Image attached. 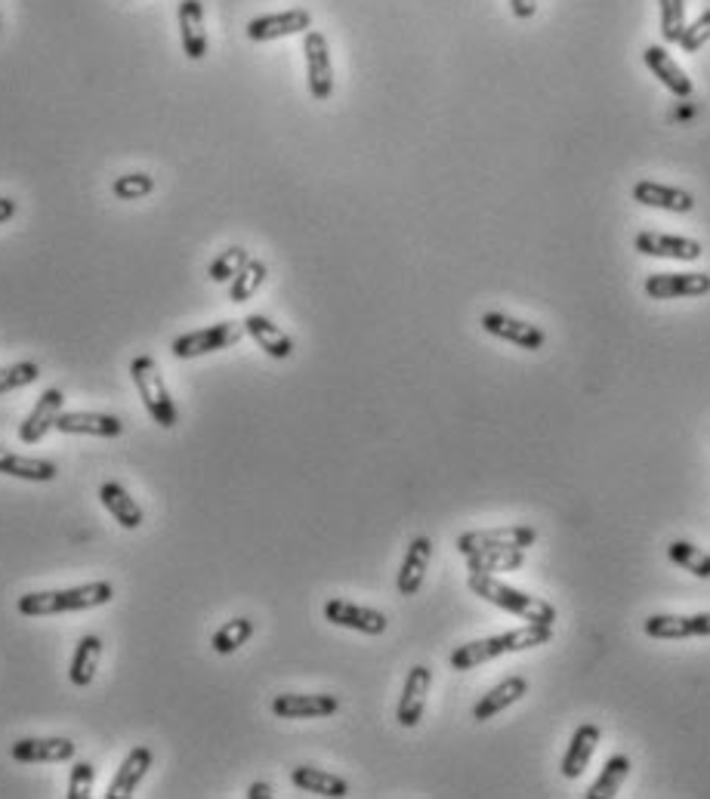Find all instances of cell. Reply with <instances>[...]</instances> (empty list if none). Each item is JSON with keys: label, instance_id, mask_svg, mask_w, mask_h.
<instances>
[{"label": "cell", "instance_id": "cell-16", "mask_svg": "<svg viewBox=\"0 0 710 799\" xmlns=\"http://www.w3.org/2000/svg\"><path fill=\"white\" fill-rule=\"evenodd\" d=\"M340 710L334 695H275L272 713L279 720H325Z\"/></svg>", "mask_w": 710, "mask_h": 799}, {"label": "cell", "instance_id": "cell-8", "mask_svg": "<svg viewBox=\"0 0 710 799\" xmlns=\"http://www.w3.org/2000/svg\"><path fill=\"white\" fill-rule=\"evenodd\" d=\"M649 300H683L710 294L708 272H651L643 284Z\"/></svg>", "mask_w": 710, "mask_h": 799}, {"label": "cell", "instance_id": "cell-30", "mask_svg": "<svg viewBox=\"0 0 710 799\" xmlns=\"http://www.w3.org/2000/svg\"><path fill=\"white\" fill-rule=\"evenodd\" d=\"M56 463L41 458H22L13 454L7 448H0V476H10V479L22 481H53L56 479Z\"/></svg>", "mask_w": 710, "mask_h": 799}, {"label": "cell", "instance_id": "cell-20", "mask_svg": "<svg viewBox=\"0 0 710 799\" xmlns=\"http://www.w3.org/2000/svg\"><path fill=\"white\" fill-rule=\"evenodd\" d=\"M177 25H180V43H183L185 56L192 62H202L207 56V28H204L202 0H180Z\"/></svg>", "mask_w": 710, "mask_h": 799}, {"label": "cell", "instance_id": "cell-36", "mask_svg": "<svg viewBox=\"0 0 710 799\" xmlns=\"http://www.w3.org/2000/svg\"><path fill=\"white\" fill-rule=\"evenodd\" d=\"M247 260H250V254L244 247H225L223 254L207 266V275L214 284H229L247 266Z\"/></svg>", "mask_w": 710, "mask_h": 799}, {"label": "cell", "instance_id": "cell-17", "mask_svg": "<svg viewBox=\"0 0 710 799\" xmlns=\"http://www.w3.org/2000/svg\"><path fill=\"white\" fill-rule=\"evenodd\" d=\"M646 636L651 640H692V636H710V611L701 615H651L643 623Z\"/></svg>", "mask_w": 710, "mask_h": 799}, {"label": "cell", "instance_id": "cell-2", "mask_svg": "<svg viewBox=\"0 0 710 799\" xmlns=\"http://www.w3.org/2000/svg\"><path fill=\"white\" fill-rule=\"evenodd\" d=\"M115 600V587L108 580H93L68 590H43V593H25L16 602L22 618H50V615H72V611H90Z\"/></svg>", "mask_w": 710, "mask_h": 799}, {"label": "cell", "instance_id": "cell-7", "mask_svg": "<svg viewBox=\"0 0 710 799\" xmlns=\"http://www.w3.org/2000/svg\"><path fill=\"white\" fill-rule=\"evenodd\" d=\"M304 56H306V87L312 100L325 102L334 93V62H331V47L322 31L309 28L304 35Z\"/></svg>", "mask_w": 710, "mask_h": 799}, {"label": "cell", "instance_id": "cell-35", "mask_svg": "<svg viewBox=\"0 0 710 799\" xmlns=\"http://www.w3.org/2000/svg\"><path fill=\"white\" fill-rule=\"evenodd\" d=\"M266 275H269V266L263 260H247L242 272L235 279L229 281V300L232 302H247L260 287L266 284Z\"/></svg>", "mask_w": 710, "mask_h": 799}, {"label": "cell", "instance_id": "cell-37", "mask_svg": "<svg viewBox=\"0 0 710 799\" xmlns=\"http://www.w3.org/2000/svg\"><path fill=\"white\" fill-rule=\"evenodd\" d=\"M41 377V364L38 361H16V364H7L0 368V396L7 392H16L25 389Z\"/></svg>", "mask_w": 710, "mask_h": 799}, {"label": "cell", "instance_id": "cell-11", "mask_svg": "<svg viewBox=\"0 0 710 799\" xmlns=\"http://www.w3.org/2000/svg\"><path fill=\"white\" fill-rule=\"evenodd\" d=\"M482 331L491 334V337H498V340L513 343V346H519L526 352H538L547 343V334L538 324H528V321L513 319V315H504V312H486L482 315Z\"/></svg>", "mask_w": 710, "mask_h": 799}, {"label": "cell", "instance_id": "cell-5", "mask_svg": "<svg viewBox=\"0 0 710 799\" xmlns=\"http://www.w3.org/2000/svg\"><path fill=\"white\" fill-rule=\"evenodd\" d=\"M247 337L244 331V321H220V324H210V327H202V331H189V334H180L177 340L170 343V352L177 359H202V356H210V352H223V349H232Z\"/></svg>", "mask_w": 710, "mask_h": 799}, {"label": "cell", "instance_id": "cell-38", "mask_svg": "<svg viewBox=\"0 0 710 799\" xmlns=\"http://www.w3.org/2000/svg\"><path fill=\"white\" fill-rule=\"evenodd\" d=\"M661 3V38L668 43H680L686 31V0H658Z\"/></svg>", "mask_w": 710, "mask_h": 799}, {"label": "cell", "instance_id": "cell-31", "mask_svg": "<svg viewBox=\"0 0 710 799\" xmlns=\"http://www.w3.org/2000/svg\"><path fill=\"white\" fill-rule=\"evenodd\" d=\"M464 559L469 575H507L526 565V550H482V553H469Z\"/></svg>", "mask_w": 710, "mask_h": 799}, {"label": "cell", "instance_id": "cell-15", "mask_svg": "<svg viewBox=\"0 0 710 799\" xmlns=\"http://www.w3.org/2000/svg\"><path fill=\"white\" fill-rule=\"evenodd\" d=\"M62 436H93V439H118L124 423L115 414H96V411H62L56 420Z\"/></svg>", "mask_w": 710, "mask_h": 799}, {"label": "cell", "instance_id": "cell-34", "mask_svg": "<svg viewBox=\"0 0 710 799\" xmlns=\"http://www.w3.org/2000/svg\"><path fill=\"white\" fill-rule=\"evenodd\" d=\"M250 636H254V620L232 618V620H225L223 627L214 633L210 645H214V652H217V655H235L242 645L250 642Z\"/></svg>", "mask_w": 710, "mask_h": 799}, {"label": "cell", "instance_id": "cell-25", "mask_svg": "<svg viewBox=\"0 0 710 799\" xmlns=\"http://www.w3.org/2000/svg\"><path fill=\"white\" fill-rule=\"evenodd\" d=\"M643 62L649 65L651 75L661 80L673 96H680V100L692 96V78L680 68V62L673 60L664 47H658V43L646 47V50H643Z\"/></svg>", "mask_w": 710, "mask_h": 799}, {"label": "cell", "instance_id": "cell-21", "mask_svg": "<svg viewBox=\"0 0 710 799\" xmlns=\"http://www.w3.org/2000/svg\"><path fill=\"white\" fill-rule=\"evenodd\" d=\"M633 201L655 207V210H668V214H692L695 210V195L676 185H664V182L643 180L633 185Z\"/></svg>", "mask_w": 710, "mask_h": 799}, {"label": "cell", "instance_id": "cell-14", "mask_svg": "<svg viewBox=\"0 0 710 799\" xmlns=\"http://www.w3.org/2000/svg\"><path fill=\"white\" fill-rule=\"evenodd\" d=\"M62 411H65V392L50 386L38 399V404L31 408V414L20 423L22 444H38L50 429H56V420H60Z\"/></svg>", "mask_w": 710, "mask_h": 799}, {"label": "cell", "instance_id": "cell-24", "mask_svg": "<svg viewBox=\"0 0 710 799\" xmlns=\"http://www.w3.org/2000/svg\"><path fill=\"white\" fill-rule=\"evenodd\" d=\"M78 747L68 738H22L10 747L16 762H68L75 760Z\"/></svg>", "mask_w": 710, "mask_h": 799}, {"label": "cell", "instance_id": "cell-40", "mask_svg": "<svg viewBox=\"0 0 710 799\" xmlns=\"http://www.w3.org/2000/svg\"><path fill=\"white\" fill-rule=\"evenodd\" d=\"M93 778H96V769L87 760H78L68 772V799H90L93 797Z\"/></svg>", "mask_w": 710, "mask_h": 799}, {"label": "cell", "instance_id": "cell-39", "mask_svg": "<svg viewBox=\"0 0 710 799\" xmlns=\"http://www.w3.org/2000/svg\"><path fill=\"white\" fill-rule=\"evenodd\" d=\"M112 192L118 201H140L155 192V180L149 173H124L115 180Z\"/></svg>", "mask_w": 710, "mask_h": 799}, {"label": "cell", "instance_id": "cell-4", "mask_svg": "<svg viewBox=\"0 0 710 799\" xmlns=\"http://www.w3.org/2000/svg\"><path fill=\"white\" fill-rule=\"evenodd\" d=\"M130 377H133V386L140 392L149 417L155 420L162 429H173L180 423V411H177V404H173L167 386H164L158 361L152 359V356H137V359L130 361Z\"/></svg>", "mask_w": 710, "mask_h": 799}, {"label": "cell", "instance_id": "cell-33", "mask_svg": "<svg viewBox=\"0 0 710 799\" xmlns=\"http://www.w3.org/2000/svg\"><path fill=\"white\" fill-rule=\"evenodd\" d=\"M668 556L673 565H680L683 571H689L695 578L710 580V553L695 546L689 540H673L668 546Z\"/></svg>", "mask_w": 710, "mask_h": 799}, {"label": "cell", "instance_id": "cell-22", "mask_svg": "<svg viewBox=\"0 0 710 799\" xmlns=\"http://www.w3.org/2000/svg\"><path fill=\"white\" fill-rule=\"evenodd\" d=\"M599 738H603V732H599V725H593V722H584V725L575 729L566 757L559 762L563 778L575 781L584 775V769H588L590 760H593V753H596V747H599Z\"/></svg>", "mask_w": 710, "mask_h": 799}, {"label": "cell", "instance_id": "cell-6", "mask_svg": "<svg viewBox=\"0 0 710 799\" xmlns=\"http://www.w3.org/2000/svg\"><path fill=\"white\" fill-rule=\"evenodd\" d=\"M538 540V528L531 525H504V528H486V531H464L457 538V553H482V550H528Z\"/></svg>", "mask_w": 710, "mask_h": 799}, {"label": "cell", "instance_id": "cell-27", "mask_svg": "<svg viewBox=\"0 0 710 799\" xmlns=\"http://www.w3.org/2000/svg\"><path fill=\"white\" fill-rule=\"evenodd\" d=\"M100 500L102 506L108 510V516L118 521L121 528H127V531H137L142 521H145V513H142L140 503L130 498L127 488L118 485V481H105L100 488Z\"/></svg>", "mask_w": 710, "mask_h": 799}, {"label": "cell", "instance_id": "cell-41", "mask_svg": "<svg viewBox=\"0 0 710 799\" xmlns=\"http://www.w3.org/2000/svg\"><path fill=\"white\" fill-rule=\"evenodd\" d=\"M710 40V10H705L698 20L686 25V31H683V38H680V47H683V53H698L705 43Z\"/></svg>", "mask_w": 710, "mask_h": 799}, {"label": "cell", "instance_id": "cell-23", "mask_svg": "<svg viewBox=\"0 0 710 799\" xmlns=\"http://www.w3.org/2000/svg\"><path fill=\"white\" fill-rule=\"evenodd\" d=\"M528 692V680L526 676H507L504 682H498L494 688H488L486 695L479 698V704L473 707V720L476 722H488L494 720L498 713L509 710L513 704L526 698Z\"/></svg>", "mask_w": 710, "mask_h": 799}, {"label": "cell", "instance_id": "cell-19", "mask_svg": "<svg viewBox=\"0 0 710 799\" xmlns=\"http://www.w3.org/2000/svg\"><path fill=\"white\" fill-rule=\"evenodd\" d=\"M152 762H155V753H152V747H133V750H127V757L121 760L118 765V772H115V778L108 784V790H105V797L108 799H127L137 794V787L142 784L145 778V772L152 769Z\"/></svg>", "mask_w": 710, "mask_h": 799}, {"label": "cell", "instance_id": "cell-12", "mask_svg": "<svg viewBox=\"0 0 710 799\" xmlns=\"http://www.w3.org/2000/svg\"><path fill=\"white\" fill-rule=\"evenodd\" d=\"M633 247L643 257H658V260H680L692 262L705 254L701 241L683 239V235H664V232H640L633 239Z\"/></svg>", "mask_w": 710, "mask_h": 799}, {"label": "cell", "instance_id": "cell-13", "mask_svg": "<svg viewBox=\"0 0 710 799\" xmlns=\"http://www.w3.org/2000/svg\"><path fill=\"white\" fill-rule=\"evenodd\" d=\"M429 685H433V670L426 663H417L411 667L405 676V685H402V698H399V707H396V720L405 729H414L421 725L426 713V695H429Z\"/></svg>", "mask_w": 710, "mask_h": 799}, {"label": "cell", "instance_id": "cell-9", "mask_svg": "<svg viewBox=\"0 0 710 799\" xmlns=\"http://www.w3.org/2000/svg\"><path fill=\"white\" fill-rule=\"evenodd\" d=\"M309 28H312V13L304 10V7H294V10H284V13H266V16L247 22V40L269 43V40L306 35Z\"/></svg>", "mask_w": 710, "mask_h": 799}, {"label": "cell", "instance_id": "cell-44", "mask_svg": "<svg viewBox=\"0 0 710 799\" xmlns=\"http://www.w3.org/2000/svg\"><path fill=\"white\" fill-rule=\"evenodd\" d=\"M16 210H20V204L13 198H0V225L3 222H10L13 217H16Z\"/></svg>", "mask_w": 710, "mask_h": 799}, {"label": "cell", "instance_id": "cell-10", "mask_svg": "<svg viewBox=\"0 0 710 799\" xmlns=\"http://www.w3.org/2000/svg\"><path fill=\"white\" fill-rule=\"evenodd\" d=\"M325 620L334 623V627H346V630L365 633V636H384L386 627H389L384 611L367 608V605H356V602L349 600H327Z\"/></svg>", "mask_w": 710, "mask_h": 799}, {"label": "cell", "instance_id": "cell-29", "mask_svg": "<svg viewBox=\"0 0 710 799\" xmlns=\"http://www.w3.org/2000/svg\"><path fill=\"white\" fill-rule=\"evenodd\" d=\"M102 660V640L96 633H87L78 640L75 645V655H72V663H68V680L78 688H87L90 682L96 680V670H100Z\"/></svg>", "mask_w": 710, "mask_h": 799}, {"label": "cell", "instance_id": "cell-28", "mask_svg": "<svg viewBox=\"0 0 710 799\" xmlns=\"http://www.w3.org/2000/svg\"><path fill=\"white\" fill-rule=\"evenodd\" d=\"M291 784L304 794H315V797H331L344 799L349 797V784L337 775H331L325 769H315V765H297L291 772Z\"/></svg>", "mask_w": 710, "mask_h": 799}, {"label": "cell", "instance_id": "cell-26", "mask_svg": "<svg viewBox=\"0 0 710 799\" xmlns=\"http://www.w3.org/2000/svg\"><path fill=\"white\" fill-rule=\"evenodd\" d=\"M244 331H247V337L257 343L269 359L284 361L294 356V340L284 334L275 321L266 319V315H247L244 319Z\"/></svg>", "mask_w": 710, "mask_h": 799}, {"label": "cell", "instance_id": "cell-32", "mask_svg": "<svg viewBox=\"0 0 710 799\" xmlns=\"http://www.w3.org/2000/svg\"><path fill=\"white\" fill-rule=\"evenodd\" d=\"M628 775H630V757L628 753H615V757H609V762L603 765L599 778L590 784V790L584 797L588 799L618 797V790H621V784L628 781Z\"/></svg>", "mask_w": 710, "mask_h": 799}, {"label": "cell", "instance_id": "cell-18", "mask_svg": "<svg viewBox=\"0 0 710 799\" xmlns=\"http://www.w3.org/2000/svg\"><path fill=\"white\" fill-rule=\"evenodd\" d=\"M429 562H433V540L421 534V538H414L408 543L402 568H399V575H396V590H399V596H417V593H421L426 571H429Z\"/></svg>", "mask_w": 710, "mask_h": 799}, {"label": "cell", "instance_id": "cell-42", "mask_svg": "<svg viewBox=\"0 0 710 799\" xmlns=\"http://www.w3.org/2000/svg\"><path fill=\"white\" fill-rule=\"evenodd\" d=\"M509 10L516 20H531L538 13V0H509Z\"/></svg>", "mask_w": 710, "mask_h": 799}, {"label": "cell", "instance_id": "cell-1", "mask_svg": "<svg viewBox=\"0 0 710 799\" xmlns=\"http://www.w3.org/2000/svg\"><path fill=\"white\" fill-rule=\"evenodd\" d=\"M553 640V627L544 623H526L519 630H507V633H498V636H486V640L467 642V645H457L451 652V667L454 670H476L488 660L504 658V655H516V652H528V648H538V645H547Z\"/></svg>", "mask_w": 710, "mask_h": 799}, {"label": "cell", "instance_id": "cell-43", "mask_svg": "<svg viewBox=\"0 0 710 799\" xmlns=\"http://www.w3.org/2000/svg\"><path fill=\"white\" fill-rule=\"evenodd\" d=\"M275 797V790L266 784V781H254L250 787H247V799H272Z\"/></svg>", "mask_w": 710, "mask_h": 799}, {"label": "cell", "instance_id": "cell-3", "mask_svg": "<svg viewBox=\"0 0 710 799\" xmlns=\"http://www.w3.org/2000/svg\"><path fill=\"white\" fill-rule=\"evenodd\" d=\"M467 587L479 596V600L491 602L494 608L507 611V615H516L526 623H544V627H553L556 623V605L541 596H531L526 590H516L504 580H498L494 575H469Z\"/></svg>", "mask_w": 710, "mask_h": 799}, {"label": "cell", "instance_id": "cell-45", "mask_svg": "<svg viewBox=\"0 0 710 799\" xmlns=\"http://www.w3.org/2000/svg\"><path fill=\"white\" fill-rule=\"evenodd\" d=\"M0 28H3V16H0Z\"/></svg>", "mask_w": 710, "mask_h": 799}]
</instances>
